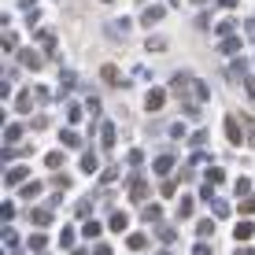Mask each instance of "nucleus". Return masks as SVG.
Returning a JSON list of instances; mask_svg holds the SVG:
<instances>
[{
	"label": "nucleus",
	"mask_w": 255,
	"mask_h": 255,
	"mask_svg": "<svg viewBox=\"0 0 255 255\" xmlns=\"http://www.w3.org/2000/svg\"><path fill=\"white\" fill-rule=\"evenodd\" d=\"M108 226H111V233H122L129 226V215H126V211H115V215L108 218Z\"/></svg>",
	"instance_id": "obj_5"
},
{
	"label": "nucleus",
	"mask_w": 255,
	"mask_h": 255,
	"mask_svg": "<svg viewBox=\"0 0 255 255\" xmlns=\"http://www.w3.org/2000/svg\"><path fill=\"white\" fill-rule=\"evenodd\" d=\"M233 255H255V248H237Z\"/></svg>",
	"instance_id": "obj_41"
},
{
	"label": "nucleus",
	"mask_w": 255,
	"mask_h": 255,
	"mask_svg": "<svg viewBox=\"0 0 255 255\" xmlns=\"http://www.w3.org/2000/svg\"><path fill=\"white\" fill-rule=\"evenodd\" d=\"M207 144V129H200V133H192V148H204Z\"/></svg>",
	"instance_id": "obj_33"
},
{
	"label": "nucleus",
	"mask_w": 255,
	"mask_h": 255,
	"mask_svg": "<svg viewBox=\"0 0 255 255\" xmlns=\"http://www.w3.org/2000/svg\"><path fill=\"white\" fill-rule=\"evenodd\" d=\"M226 137H230V144H244V133L237 129V119H226Z\"/></svg>",
	"instance_id": "obj_7"
},
{
	"label": "nucleus",
	"mask_w": 255,
	"mask_h": 255,
	"mask_svg": "<svg viewBox=\"0 0 255 255\" xmlns=\"http://www.w3.org/2000/svg\"><path fill=\"white\" fill-rule=\"evenodd\" d=\"M207 181H211V185H222V181H226V170H218V166H211V170H207Z\"/></svg>",
	"instance_id": "obj_21"
},
{
	"label": "nucleus",
	"mask_w": 255,
	"mask_h": 255,
	"mask_svg": "<svg viewBox=\"0 0 255 255\" xmlns=\"http://www.w3.org/2000/svg\"><path fill=\"white\" fill-rule=\"evenodd\" d=\"M104 133H100V140H104V148H111V144H115V126H111V122H104Z\"/></svg>",
	"instance_id": "obj_14"
},
{
	"label": "nucleus",
	"mask_w": 255,
	"mask_h": 255,
	"mask_svg": "<svg viewBox=\"0 0 255 255\" xmlns=\"http://www.w3.org/2000/svg\"><path fill=\"white\" fill-rule=\"evenodd\" d=\"M4 248L7 252H19V237H15V230H4Z\"/></svg>",
	"instance_id": "obj_18"
},
{
	"label": "nucleus",
	"mask_w": 255,
	"mask_h": 255,
	"mask_svg": "<svg viewBox=\"0 0 255 255\" xmlns=\"http://www.w3.org/2000/svg\"><path fill=\"white\" fill-rule=\"evenodd\" d=\"M244 70H248V67H244V59H237V63H233L230 70H226V78H241Z\"/></svg>",
	"instance_id": "obj_28"
},
{
	"label": "nucleus",
	"mask_w": 255,
	"mask_h": 255,
	"mask_svg": "<svg viewBox=\"0 0 255 255\" xmlns=\"http://www.w3.org/2000/svg\"><path fill=\"white\" fill-rule=\"evenodd\" d=\"M96 166H100V163H96V155H93V152H85L82 159H78V170H82V174H93Z\"/></svg>",
	"instance_id": "obj_9"
},
{
	"label": "nucleus",
	"mask_w": 255,
	"mask_h": 255,
	"mask_svg": "<svg viewBox=\"0 0 255 255\" xmlns=\"http://www.w3.org/2000/svg\"><path fill=\"white\" fill-rule=\"evenodd\" d=\"M200 200H215V192H211V181H207V185H200Z\"/></svg>",
	"instance_id": "obj_39"
},
{
	"label": "nucleus",
	"mask_w": 255,
	"mask_h": 255,
	"mask_svg": "<svg viewBox=\"0 0 255 255\" xmlns=\"http://www.w3.org/2000/svg\"><path fill=\"white\" fill-rule=\"evenodd\" d=\"M241 211H244V215H255V196H252V192L241 200Z\"/></svg>",
	"instance_id": "obj_29"
},
{
	"label": "nucleus",
	"mask_w": 255,
	"mask_h": 255,
	"mask_svg": "<svg viewBox=\"0 0 255 255\" xmlns=\"http://www.w3.org/2000/svg\"><path fill=\"white\" fill-rule=\"evenodd\" d=\"M96 255H111V248H96Z\"/></svg>",
	"instance_id": "obj_43"
},
{
	"label": "nucleus",
	"mask_w": 255,
	"mask_h": 255,
	"mask_svg": "<svg viewBox=\"0 0 255 255\" xmlns=\"http://www.w3.org/2000/svg\"><path fill=\"white\" fill-rule=\"evenodd\" d=\"M252 233H255V222H237V230H233L237 241H248Z\"/></svg>",
	"instance_id": "obj_12"
},
{
	"label": "nucleus",
	"mask_w": 255,
	"mask_h": 255,
	"mask_svg": "<svg viewBox=\"0 0 255 255\" xmlns=\"http://www.w3.org/2000/svg\"><path fill=\"white\" fill-rule=\"evenodd\" d=\"M192 215V196H181V204H178V218H189Z\"/></svg>",
	"instance_id": "obj_20"
},
{
	"label": "nucleus",
	"mask_w": 255,
	"mask_h": 255,
	"mask_svg": "<svg viewBox=\"0 0 255 255\" xmlns=\"http://www.w3.org/2000/svg\"><path fill=\"white\" fill-rule=\"evenodd\" d=\"M170 170H174V155H159V159H155V174H159V178H166Z\"/></svg>",
	"instance_id": "obj_8"
},
{
	"label": "nucleus",
	"mask_w": 255,
	"mask_h": 255,
	"mask_svg": "<svg viewBox=\"0 0 255 255\" xmlns=\"http://www.w3.org/2000/svg\"><path fill=\"white\" fill-rule=\"evenodd\" d=\"M144 222H159V207H144Z\"/></svg>",
	"instance_id": "obj_36"
},
{
	"label": "nucleus",
	"mask_w": 255,
	"mask_h": 255,
	"mask_svg": "<svg viewBox=\"0 0 255 255\" xmlns=\"http://www.w3.org/2000/svg\"><path fill=\"white\" fill-rule=\"evenodd\" d=\"M59 140H63L67 148H82V137H78L74 129H59Z\"/></svg>",
	"instance_id": "obj_11"
},
{
	"label": "nucleus",
	"mask_w": 255,
	"mask_h": 255,
	"mask_svg": "<svg viewBox=\"0 0 255 255\" xmlns=\"http://www.w3.org/2000/svg\"><path fill=\"white\" fill-rule=\"evenodd\" d=\"M155 255H170V252H155Z\"/></svg>",
	"instance_id": "obj_45"
},
{
	"label": "nucleus",
	"mask_w": 255,
	"mask_h": 255,
	"mask_svg": "<svg viewBox=\"0 0 255 255\" xmlns=\"http://www.w3.org/2000/svg\"><path fill=\"white\" fill-rule=\"evenodd\" d=\"M82 237H89V241H93V237H100V222H85L82 226Z\"/></svg>",
	"instance_id": "obj_23"
},
{
	"label": "nucleus",
	"mask_w": 255,
	"mask_h": 255,
	"mask_svg": "<svg viewBox=\"0 0 255 255\" xmlns=\"http://www.w3.org/2000/svg\"><path fill=\"white\" fill-rule=\"evenodd\" d=\"M37 192H41V185H37V181H26V189H22V200H33Z\"/></svg>",
	"instance_id": "obj_27"
},
{
	"label": "nucleus",
	"mask_w": 255,
	"mask_h": 255,
	"mask_svg": "<svg viewBox=\"0 0 255 255\" xmlns=\"http://www.w3.org/2000/svg\"><path fill=\"white\" fill-rule=\"evenodd\" d=\"M26 248H30L33 255H45V248H48V241H45V237H41V233H33V237H30V244H26Z\"/></svg>",
	"instance_id": "obj_10"
},
{
	"label": "nucleus",
	"mask_w": 255,
	"mask_h": 255,
	"mask_svg": "<svg viewBox=\"0 0 255 255\" xmlns=\"http://www.w3.org/2000/svg\"><path fill=\"white\" fill-rule=\"evenodd\" d=\"M222 52H226V56H237V52H241V41H237L233 33H230V37L222 41Z\"/></svg>",
	"instance_id": "obj_15"
},
{
	"label": "nucleus",
	"mask_w": 255,
	"mask_h": 255,
	"mask_svg": "<svg viewBox=\"0 0 255 255\" xmlns=\"http://www.w3.org/2000/svg\"><path fill=\"white\" fill-rule=\"evenodd\" d=\"M45 166H48V170H59V166H63V152H48L45 155Z\"/></svg>",
	"instance_id": "obj_16"
},
{
	"label": "nucleus",
	"mask_w": 255,
	"mask_h": 255,
	"mask_svg": "<svg viewBox=\"0 0 255 255\" xmlns=\"http://www.w3.org/2000/svg\"><path fill=\"white\" fill-rule=\"evenodd\" d=\"M144 196H148V181H144V174H133V178H129V200H133V204H140Z\"/></svg>",
	"instance_id": "obj_2"
},
{
	"label": "nucleus",
	"mask_w": 255,
	"mask_h": 255,
	"mask_svg": "<svg viewBox=\"0 0 255 255\" xmlns=\"http://www.w3.org/2000/svg\"><path fill=\"white\" fill-rule=\"evenodd\" d=\"M26 178H30V170H26V166H11V170L4 174V185L11 189V185H19V181H26Z\"/></svg>",
	"instance_id": "obj_3"
},
{
	"label": "nucleus",
	"mask_w": 255,
	"mask_h": 255,
	"mask_svg": "<svg viewBox=\"0 0 255 255\" xmlns=\"http://www.w3.org/2000/svg\"><path fill=\"white\" fill-rule=\"evenodd\" d=\"M115 178H119V166H108V170L100 174V185H111V181H115Z\"/></svg>",
	"instance_id": "obj_25"
},
{
	"label": "nucleus",
	"mask_w": 255,
	"mask_h": 255,
	"mask_svg": "<svg viewBox=\"0 0 255 255\" xmlns=\"http://www.w3.org/2000/svg\"><path fill=\"white\" fill-rule=\"evenodd\" d=\"M15 104H19V111L26 115V111H30V93H19V100H15Z\"/></svg>",
	"instance_id": "obj_34"
},
{
	"label": "nucleus",
	"mask_w": 255,
	"mask_h": 255,
	"mask_svg": "<svg viewBox=\"0 0 255 255\" xmlns=\"http://www.w3.org/2000/svg\"><path fill=\"white\" fill-rule=\"evenodd\" d=\"M211 204H215V215H218V218L230 215V200H211Z\"/></svg>",
	"instance_id": "obj_24"
},
{
	"label": "nucleus",
	"mask_w": 255,
	"mask_h": 255,
	"mask_svg": "<svg viewBox=\"0 0 255 255\" xmlns=\"http://www.w3.org/2000/svg\"><path fill=\"white\" fill-rule=\"evenodd\" d=\"M126 244H129V252H140V248H148V237L144 233H129Z\"/></svg>",
	"instance_id": "obj_13"
},
{
	"label": "nucleus",
	"mask_w": 255,
	"mask_h": 255,
	"mask_svg": "<svg viewBox=\"0 0 255 255\" xmlns=\"http://www.w3.org/2000/svg\"><path fill=\"white\" fill-rule=\"evenodd\" d=\"M30 222H33V226H48V222H52V207H37V211H30Z\"/></svg>",
	"instance_id": "obj_6"
},
{
	"label": "nucleus",
	"mask_w": 255,
	"mask_h": 255,
	"mask_svg": "<svg viewBox=\"0 0 255 255\" xmlns=\"http://www.w3.org/2000/svg\"><path fill=\"white\" fill-rule=\"evenodd\" d=\"M159 192H163V196H166V200H170V196H174V192H178V185H174V178H166Z\"/></svg>",
	"instance_id": "obj_30"
},
{
	"label": "nucleus",
	"mask_w": 255,
	"mask_h": 255,
	"mask_svg": "<svg viewBox=\"0 0 255 255\" xmlns=\"http://www.w3.org/2000/svg\"><path fill=\"white\" fill-rule=\"evenodd\" d=\"M218 4H222V7H233V4H237V0H218Z\"/></svg>",
	"instance_id": "obj_42"
},
{
	"label": "nucleus",
	"mask_w": 255,
	"mask_h": 255,
	"mask_svg": "<svg viewBox=\"0 0 255 255\" xmlns=\"http://www.w3.org/2000/svg\"><path fill=\"white\" fill-rule=\"evenodd\" d=\"M74 211H78V218H85V215H89V211H93V204H89V200H82V204H78Z\"/></svg>",
	"instance_id": "obj_37"
},
{
	"label": "nucleus",
	"mask_w": 255,
	"mask_h": 255,
	"mask_svg": "<svg viewBox=\"0 0 255 255\" xmlns=\"http://www.w3.org/2000/svg\"><path fill=\"white\" fill-rule=\"evenodd\" d=\"M163 19V7H148L144 15H140V22H159Z\"/></svg>",
	"instance_id": "obj_19"
},
{
	"label": "nucleus",
	"mask_w": 255,
	"mask_h": 255,
	"mask_svg": "<svg viewBox=\"0 0 255 255\" xmlns=\"http://www.w3.org/2000/svg\"><path fill=\"white\" fill-rule=\"evenodd\" d=\"M170 89H174V96H178V100L185 104L189 111H196V104H204V100H207V85H204V82H196V78H189V74H178Z\"/></svg>",
	"instance_id": "obj_1"
},
{
	"label": "nucleus",
	"mask_w": 255,
	"mask_h": 255,
	"mask_svg": "<svg viewBox=\"0 0 255 255\" xmlns=\"http://www.w3.org/2000/svg\"><path fill=\"white\" fill-rule=\"evenodd\" d=\"M104 82H115V85H119L122 78H119V70H115V67H108V70H104Z\"/></svg>",
	"instance_id": "obj_35"
},
{
	"label": "nucleus",
	"mask_w": 255,
	"mask_h": 255,
	"mask_svg": "<svg viewBox=\"0 0 255 255\" xmlns=\"http://www.w3.org/2000/svg\"><path fill=\"white\" fill-rule=\"evenodd\" d=\"M59 244H63V248H70V244H74V230H70V226L59 233Z\"/></svg>",
	"instance_id": "obj_32"
},
{
	"label": "nucleus",
	"mask_w": 255,
	"mask_h": 255,
	"mask_svg": "<svg viewBox=\"0 0 255 255\" xmlns=\"http://www.w3.org/2000/svg\"><path fill=\"white\" fill-rule=\"evenodd\" d=\"M0 215H4V222H11V218H15V204H4V207H0Z\"/></svg>",
	"instance_id": "obj_38"
},
{
	"label": "nucleus",
	"mask_w": 255,
	"mask_h": 255,
	"mask_svg": "<svg viewBox=\"0 0 255 255\" xmlns=\"http://www.w3.org/2000/svg\"><path fill=\"white\" fill-rule=\"evenodd\" d=\"M196 230H200V237H211V233H215V222H211V218H204Z\"/></svg>",
	"instance_id": "obj_31"
},
{
	"label": "nucleus",
	"mask_w": 255,
	"mask_h": 255,
	"mask_svg": "<svg viewBox=\"0 0 255 255\" xmlns=\"http://www.w3.org/2000/svg\"><path fill=\"white\" fill-rule=\"evenodd\" d=\"M22 63L37 70V67H41V56H37V52H30V48H22Z\"/></svg>",
	"instance_id": "obj_17"
},
{
	"label": "nucleus",
	"mask_w": 255,
	"mask_h": 255,
	"mask_svg": "<svg viewBox=\"0 0 255 255\" xmlns=\"http://www.w3.org/2000/svg\"><path fill=\"white\" fill-rule=\"evenodd\" d=\"M248 189H252V181H248V178H237V185H233L237 196H248Z\"/></svg>",
	"instance_id": "obj_26"
},
{
	"label": "nucleus",
	"mask_w": 255,
	"mask_h": 255,
	"mask_svg": "<svg viewBox=\"0 0 255 255\" xmlns=\"http://www.w3.org/2000/svg\"><path fill=\"white\" fill-rule=\"evenodd\" d=\"M70 255H85V248H82V252H70Z\"/></svg>",
	"instance_id": "obj_44"
},
{
	"label": "nucleus",
	"mask_w": 255,
	"mask_h": 255,
	"mask_svg": "<svg viewBox=\"0 0 255 255\" xmlns=\"http://www.w3.org/2000/svg\"><path fill=\"white\" fill-rule=\"evenodd\" d=\"M19 133H22V126H4V140H7V144H15Z\"/></svg>",
	"instance_id": "obj_22"
},
{
	"label": "nucleus",
	"mask_w": 255,
	"mask_h": 255,
	"mask_svg": "<svg viewBox=\"0 0 255 255\" xmlns=\"http://www.w3.org/2000/svg\"><path fill=\"white\" fill-rule=\"evenodd\" d=\"M192 255H211V248H207V244H200V241H196V248H192Z\"/></svg>",
	"instance_id": "obj_40"
},
{
	"label": "nucleus",
	"mask_w": 255,
	"mask_h": 255,
	"mask_svg": "<svg viewBox=\"0 0 255 255\" xmlns=\"http://www.w3.org/2000/svg\"><path fill=\"white\" fill-rule=\"evenodd\" d=\"M163 104H166V93H163V89H152V93L144 96V108H148V111H159Z\"/></svg>",
	"instance_id": "obj_4"
}]
</instances>
